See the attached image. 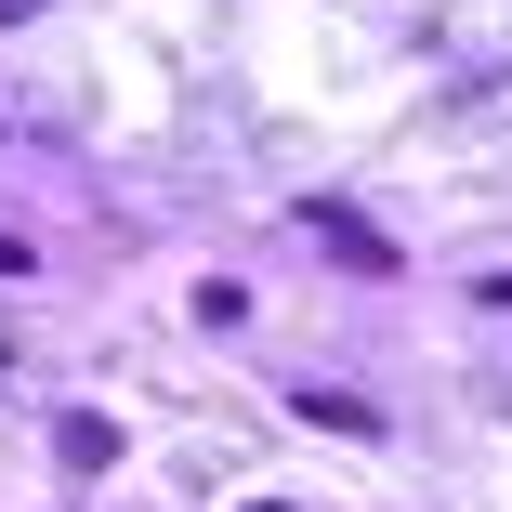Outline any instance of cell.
<instances>
[{
	"label": "cell",
	"instance_id": "277c9868",
	"mask_svg": "<svg viewBox=\"0 0 512 512\" xmlns=\"http://www.w3.org/2000/svg\"><path fill=\"white\" fill-rule=\"evenodd\" d=\"M237 512H289V499H237Z\"/></svg>",
	"mask_w": 512,
	"mask_h": 512
},
{
	"label": "cell",
	"instance_id": "6da1fadb",
	"mask_svg": "<svg viewBox=\"0 0 512 512\" xmlns=\"http://www.w3.org/2000/svg\"><path fill=\"white\" fill-rule=\"evenodd\" d=\"M302 224L329 237V263H355V276H394V237H381L368 211H342V197H302Z\"/></svg>",
	"mask_w": 512,
	"mask_h": 512
},
{
	"label": "cell",
	"instance_id": "3957f363",
	"mask_svg": "<svg viewBox=\"0 0 512 512\" xmlns=\"http://www.w3.org/2000/svg\"><path fill=\"white\" fill-rule=\"evenodd\" d=\"M289 407H302V421H316V434H368V407H355V394H329V381H302Z\"/></svg>",
	"mask_w": 512,
	"mask_h": 512
},
{
	"label": "cell",
	"instance_id": "7a4b0ae2",
	"mask_svg": "<svg viewBox=\"0 0 512 512\" xmlns=\"http://www.w3.org/2000/svg\"><path fill=\"white\" fill-rule=\"evenodd\" d=\"M53 460H66V473H106V460H119V421H92V407L53 421Z\"/></svg>",
	"mask_w": 512,
	"mask_h": 512
}]
</instances>
